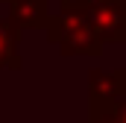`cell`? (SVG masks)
Returning a JSON list of instances; mask_svg holds the SVG:
<instances>
[{
	"instance_id": "1",
	"label": "cell",
	"mask_w": 126,
	"mask_h": 123,
	"mask_svg": "<svg viewBox=\"0 0 126 123\" xmlns=\"http://www.w3.org/2000/svg\"><path fill=\"white\" fill-rule=\"evenodd\" d=\"M47 35L53 44H59L64 56H100L103 50V41L79 0L62 3L59 15H53L47 24Z\"/></svg>"
},
{
	"instance_id": "2",
	"label": "cell",
	"mask_w": 126,
	"mask_h": 123,
	"mask_svg": "<svg viewBox=\"0 0 126 123\" xmlns=\"http://www.w3.org/2000/svg\"><path fill=\"white\" fill-rule=\"evenodd\" d=\"M100 41H126V0H79Z\"/></svg>"
},
{
	"instance_id": "3",
	"label": "cell",
	"mask_w": 126,
	"mask_h": 123,
	"mask_svg": "<svg viewBox=\"0 0 126 123\" xmlns=\"http://www.w3.org/2000/svg\"><path fill=\"white\" fill-rule=\"evenodd\" d=\"M123 97H126V67H117V70H100V67H94L88 73L91 114L111 111L117 106V100H123Z\"/></svg>"
},
{
	"instance_id": "4",
	"label": "cell",
	"mask_w": 126,
	"mask_h": 123,
	"mask_svg": "<svg viewBox=\"0 0 126 123\" xmlns=\"http://www.w3.org/2000/svg\"><path fill=\"white\" fill-rule=\"evenodd\" d=\"M9 18L21 30H41L50 24V3L47 0H12L9 3Z\"/></svg>"
},
{
	"instance_id": "5",
	"label": "cell",
	"mask_w": 126,
	"mask_h": 123,
	"mask_svg": "<svg viewBox=\"0 0 126 123\" xmlns=\"http://www.w3.org/2000/svg\"><path fill=\"white\" fill-rule=\"evenodd\" d=\"M21 27L12 21V18H0V67H9V70H21L24 62H21Z\"/></svg>"
},
{
	"instance_id": "6",
	"label": "cell",
	"mask_w": 126,
	"mask_h": 123,
	"mask_svg": "<svg viewBox=\"0 0 126 123\" xmlns=\"http://www.w3.org/2000/svg\"><path fill=\"white\" fill-rule=\"evenodd\" d=\"M79 123H117V117H114V111H97V114H88V120Z\"/></svg>"
},
{
	"instance_id": "7",
	"label": "cell",
	"mask_w": 126,
	"mask_h": 123,
	"mask_svg": "<svg viewBox=\"0 0 126 123\" xmlns=\"http://www.w3.org/2000/svg\"><path fill=\"white\" fill-rule=\"evenodd\" d=\"M111 111H114L117 123H126V97H123V100H117V106H114Z\"/></svg>"
},
{
	"instance_id": "8",
	"label": "cell",
	"mask_w": 126,
	"mask_h": 123,
	"mask_svg": "<svg viewBox=\"0 0 126 123\" xmlns=\"http://www.w3.org/2000/svg\"><path fill=\"white\" fill-rule=\"evenodd\" d=\"M3 3H12V0H3Z\"/></svg>"
},
{
	"instance_id": "9",
	"label": "cell",
	"mask_w": 126,
	"mask_h": 123,
	"mask_svg": "<svg viewBox=\"0 0 126 123\" xmlns=\"http://www.w3.org/2000/svg\"><path fill=\"white\" fill-rule=\"evenodd\" d=\"M0 123H6V120H0Z\"/></svg>"
}]
</instances>
